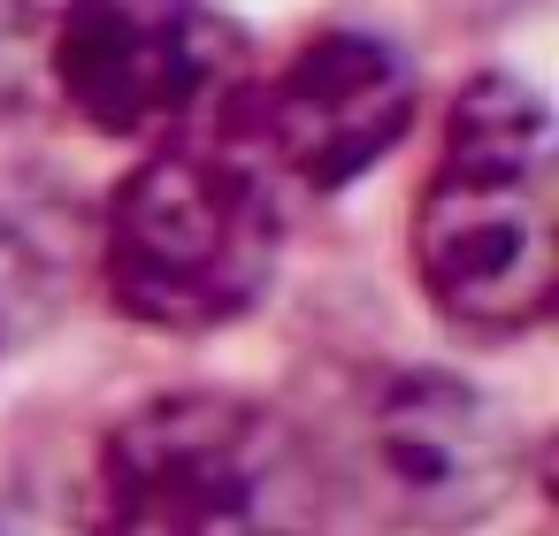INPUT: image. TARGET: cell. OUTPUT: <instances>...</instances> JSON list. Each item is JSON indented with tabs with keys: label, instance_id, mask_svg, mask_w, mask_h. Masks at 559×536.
<instances>
[{
	"label": "cell",
	"instance_id": "cell-1",
	"mask_svg": "<svg viewBox=\"0 0 559 536\" xmlns=\"http://www.w3.org/2000/svg\"><path fill=\"white\" fill-rule=\"evenodd\" d=\"M551 116L521 78L475 70L414 200L421 299L460 337L498 345L551 314Z\"/></svg>",
	"mask_w": 559,
	"mask_h": 536
},
{
	"label": "cell",
	"instance_id": "cell-2",
	"mask_svg": "<svg viewBox=\"0 0 559 536\" xmlns=\"http://www.w3.org/2000/svg\"><path fill=\"white\" fill-rule=\"evenodd\" d=\"M276 253H284L276 177L238 116L146 146V162H131V177L108 192L100 215L108 299L162 337H207L253 314L276 276Z\"/></svg>",
	"mask_w": 559,
	"mask_h": 536
},
{
	"label": "cell",
	"instance_id": "cell-3",
	"mask_svg": "<svg viewBox=\"0 0 559 536\" xmlns=\"http://www.w3.org/2000/svg\"><path fill=\"white\" fill-rule=\"evenodd\" d=\"M93 536H314L307 444L230 391L146 398L100 437Z\"/></svg>",
	"mask_w": 559,
	"mask_h": 536
},
{
	"label": "cell",
	"instance_id": "cell-4",
	"mask_svg": "<svg viewBox=\"0 0 559 536\" xmlns=\"http://www.w3.org/2000/svg\"><path fill=\"white\" fill-rule=\"evenodd\" d=\"M47 78L78 123L162 146L238 116L253 55L215 0H62Z\"/></svg>",
	"mask_w": 559,
	"mask_h": 536
},
{
	"label": "cell",
	"instance_id": "cell-5",
	"mask_svg": "<svg viewBox=\"0 0 559 536\" xmlns=\"http://www.w3.org/2000/svg\"><path fill=\"white\" fill-rule=\"evenodd\" d=\"M353 475L383 521L414 536H460L513 498L521 437L475 383L444 368H399L376 376L353 414Z\"/></svg>",
	"mask_w": 559,
	"mask_h": 536
},
{
	"label": "cell",
	"instance_id": "cell-6",
	"mask_svg": "<svg viewBox=\"0 0 559 536\" xmlns=\"http://www.w3.org/2000/svg\"><path fill=\"white\" fill-rule=\"evenodd\" d=\"M253 154L269 177H292L307 192H345L368 177L414 123V62L383 32H314L284 55V70L246 85L238 108Z\"/></svg>",
	"mask_w": 559,
	"mask_h": 536
}]
</instances>
